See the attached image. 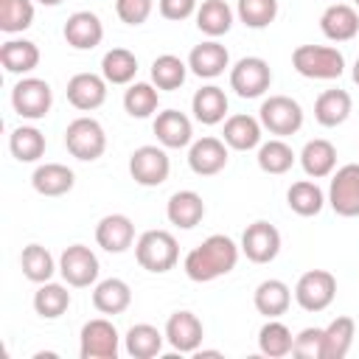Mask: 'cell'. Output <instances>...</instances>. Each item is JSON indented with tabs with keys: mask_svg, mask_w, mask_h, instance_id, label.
Segmentation results:
<instances>
[{
	"mask_svg": "<svg viewBox=\"0 0 359 359\" xmlns=\"http://www.w3.org/2000/svg\"><path fill=\"white\" fill-rule=\"evenodd\" d=\"M238 261V247L230 236H222V233H213L208 236L199 247H194L188 255H185V275L196 283H208V280H216L227 272H233Z\"/></svg>",
	"mask_w": 359,
	"mask_h": 359,
	"instance_id": "cell-1",
	"label": "cell"
},
{
	"mask_svg": "<svg viewBox=\"0 0 359 359\" xmlns=\"http://www.w3.org/2000/svg\"><path fill=\"white\" fill-rule=\"evenodd\" d=\"M292 65L306 79H339L345 70V56L331 45H297Z\"/></svg>",
	"mask_w": 359,
	"mask_h": 359,
	"instance_id": "cell-2",
	"label": "cell"
},
{
	"mask_svg": "<svg viewBox=\"0 0 359 359\" xmlns=\"http://www.w3.org/2000/svg\"><path fill=\"white\" fill-rule=\"evenodd\" d=\"M135 258L143 269H149L154 275L168 272V269H174V264L180 258L177 238L168 230H146L135 244Z\"/></svg>",
	"mask_w": 359,
	"mask_h": 359,
	"instance_id": "cell-3",
	"label": "cell"
},
{
	"mask_svg": "<svg viewBox=\"0 0 359 359\" xmlns=\"http://www.w3.org/2000/svg\"><path fill=\"white\" fill-rule=\"evenodd\" d=\"M65 146L76 160H98L107 149V135L104 126L95 118H76L65 129Z\"/></svg>",
	"mask_w": 359,
	"mask_h": 359,
	"instance_id": "cell-4",
	"label": "cell"
},
{
	"mask_svg": "<svg viewBox=\"0 0 359 359\" xmlns=\"http://www.w3.org/2000/svg\"><path fill=\"white\" fill-rule=\"evenodd\" d=\"M337 297V278L328 269H309L294 286V300L306 311H323Z\"/></svg>",
	"mask_w": 359,
	"mask_h": 359,
	"instance_id": "cell-5",
	"label": "cell"
},
{
	"mask_svg": "<svg viewBox=\"0 0 359 359\" xmlns=\"http://www.w3.org/2000/svg\"><path fill=\"white\" fill-rule=\"evenodd\" d=\"M11 104H14V112L20 118H28V121H39L50 112V104H53V90L45 79H22L14 84L11 90Z\"/></svg>",
	"mask_w": 359,
	"mask_h": 359,
	"instance_id": "cell-6",
	"label": "cell"
},
{
	"mask_svg": "<svg viewBox=\"0 0 359 359\" xmlns=\"http://www.w3.org/2000/svg\"><path fill=\"white\" fill-rule=\"evenodd\" d=\"M269 84H272V70L261 56H244L230 70V87L241 98H258L269 90Z\"/></svg>",
	"mask_w": 359,
	"mask_h": 359,
	"instance_id": "cell-7",
	"label": "cell"
},
{
	"mask_svg": "<svg viewBox=\"0 0 359 359\" xmlns=\"http://www.w3.org/2000/svg\"><path fill=\"white\" fill-rule=\"evenodd\" d=\"M261 126L269 129L272 135H294L303 126V109L294 98L289 95H269L261 104Z\"/></svg>",
	"mask_w": 359,
	"mask_h": 359,
	"instance_id": "cell-8",
	"label": "cell"
},
{
	"mask_svg": "<svg viewBox=\"0 0 359 359\" xmlns=\"http://www.w3.org/2000/svg\"><path fill=\"white\" fill-rule=\"evenodd\" d=\"M168 171H171V160L160 146H140L129 157V174L143 188L163 185L168 180Z\"/></svg>",
	"mask_w": 359,
	"mask_h": 359,
	"instance_id": "cell-9",
	"label": "cell"
},
{
	"mask_svg": "<svg viewBox=\"0 0 359 359\" xmlns=\"http://www.w3.org/2000/svg\"><path fill=\"white\" fill-rule=\"evenodd\" d=\"M328 202L337 216H345V219L359 216V163H348L337 168L328 188Z\"/></svg>",
	"mask_w": 359,
	"mask_h": 359,
	"instance_id": "cell-10",
	"label": "cell"
},
{
	"mask_svg": "<svg viewBox=\"0 0 359 359\" xmlns=\"http://www.w3.org/2000/svg\"><path fill=\"white\" fill-rule=\"evenodd\" d=\"M118 345L121 337L115 331V325L104 317H95L90 323H84L81 328V359H115L118 356Z\"/></svg>",
	"mask_w": 359,
	"mask_h": 359,
	"instance_id": "cell-11",
	"label": "cell"
},
{
	"mask_svg": "<svg viewBox=\"0 0 359 359\" xmlns=\"http://www.w3.org/2000/svg\"><path fill=\"white\" fill-rule=\"evenodd\" d=\"M59 272L67 280V286L84 289L98 280V258L84 244H70L59 258Z\"/></svg>",
	"mask_w": 359,
	"mask_h": 359,
	"instance_id": "cell-12",
	"label": "cell"
},
{
	"mask_svg": "<svg viewBox=\"0 0 359 359\" xmlns=\"http://www.w3.org/2000/svg\"><path fill=\"white\" fill-rule=\"evenodd\" d=\"M241 252L252 264H269L280 252V233L269 222H252L241 236Z\"/></svg>",
	"mask_w": 359,
	"mask_h": 359,
	"instance_id": "cell-13",
	"label": "cell"
},
{
	"mask_svg": "<svg viewBox=\"0 0 359 359\" xmlns=\"http://www.w3.org/2000/svg\"><path fill=\"white\" fill-rule=\"evenodd\" d=\"M202 337H205V328L194 311H174L165 323V339L180 353H196L202 345Z\"/></svg>",
	"mask_w": 359,
	"mask_h": 359,
	"instance_id": "cell-14",
	"label": "cell"
},
{
	"mask_svg": "<svg viewBox=\"0 0 359 359\" xmlns=\"http://www.w3.org/2000/svg\"><path fill=\"white\" fill-rule=\"evenodd\" d=\"M107 84L109 81L98 73H76L67 81V101L81 112L98 109L107 101Z\"/></svg>",
	"mask_w": 359,
	"mask_h": 359,
	"instance_id": "cell-15",
	"label": "cell"
},
{
	"mask_svg": "<svg viewBox=\"0 0 359 359\" xmlns=\"http://www.w3.org/2000/svg\"><path fill=\"white\" fill-rule=\"evenodd\" d=\"M188 165L199 177H213L227 165V143L219 137H199L191 143Z\"/></svg>",
	"mask_w": 359,
	"mask_h": 359,
	"instance_id": "cell-16",
	"label": "cell"
},
{
	"mask_svg": "<svg viewBox=\"0 0 359 359\" xmlns=\"http://www.w3.org/2000/svg\"><path fill=\"white\" fill-rule=\"evenodd\" d=\"M95 241L107 252H126L135 241V224L123 213H109L95 224Z\"/></svg>",
	"mask_w": 359,
	"mask_h": 359,
	"instance_id": "cell-17",
	"label": "cell"
},
{
	"mask_svg": "<svg viewBox=\"0 0 359 359\" xmlns=\"http://www.w3.org/2000/svg\"><path fill=\"white\" fill-rule=\"evenodd\" d=\"M65 39L76 50H93L104 39V25L93 11H76L65 22Z\"/></svg>",
	"mask_w": 359,
	"mask_h": 359,
	"instance_id": "cell-18",
	"label": "cell"
},
{
	"mask_svg": "<svg viewBox=\"0 0 359 359\" xmlns=\"http://www.w3.org/2000/svg\"><path fill=\"white\" fill-rule=\"evenodd\" d=\"M320 28L331 42H348L359 34V17L356 8L348 3H334L323 11L320 17Z\"/></svg>",
	"mask_w": 359,
	"mask_h": 359,
	"instance_id": "cell-19",
	"label": "cell"
},
{
	"mask_svg": "<svg viewBox=\"0 0 359 359\" xmlns=\"http://www.w3.org/2000/svg\"><path fill=\"white\" fill-rule=\"evenodd\" d=\"M230 65V53L222 42L216 39H208V42H199L191 56H188V67L199 76V79H216L224 73V67Z\"/></svg>",
	"mask_w": 359,
	"mask_h": 359,
	"instance_id": "cell-20",
	"label": "cell"
},
{
	"mask_svg": "<svg viewBox=\"0 0 359 359\" xmlns=\"http://www.w3.org/2000/svg\"><path fill=\"white\" fill-rule=\"evenodd\" d=\"M154 135H157V140H160L165 149H182V146L191 143L194 129H191V121H188L185 112H180V109H165V112H160V115L154 118Z\"/></svg>",
	"mask_w": 359,
	"mask_h": 359,
	"instance_id": "cell-21",
	"label": "cell"
},
{
	"mask_svg": "<svg viewBox=\"0 0 359 359\" xmlns=\"http://www.w3.org/2000/svg\"><path fill=\"white\" fill-rule=\"evenodd\" d=\"M165 216H168L171 224L182 227V230H191V227H196L202 222L205 202H202V196L196 191H177V194H171V199L165 205Z\"/></svg>",
	"mask_w": 359,
	"mask_h": 359,
	"instance_id": "cell-22",
	"label": "cell"
},
{
	"mask_svg": "<svg viewBox=\"0 0 359 359\" xmlns=\"http://www.w3.org/2000/svg\"><path fill=\"white\" fill-rule=\"evenodd\" d=\"M252 303H255L258 314H264V317L275 320V317H280V314H286V311H289L292 292H289V286H286L283 280L269 278V280H261V283H258Z\"/></svg>",
	"mask_w": 359,
	"mask_h": 359,
	"instance_id": "cell-23",
	"label": "cell"
},
{
	"mask_svg": "<svg viewBox=\"0 0 359 359\" xmlns=\"http://www.w3.org/2000/svg\"><path fill=\"white\" fill-rule=\"evenodd\" d=\"M300 165H303V171H306L309 177H314V180L328 177V174L334 171V165H337V149H334V143L325 140V137L309 140V143L303 146V151H300Z\"/></svg>",
	"mask_w": 359,
	"mask_h": 359,
	"instance_id": "cell-24",
	"label": "cell"
},
{
	"mask_svg": "<svg viewBox=\"0 0 359 359\" xmlns=\"http://www.w3.org/2000/svg\"><path fill=\"white\" fill-rule=\"evenodd\" d=\"M191 109H194V118L205 126H213L219 121H224V112H227V95L222 87L216 84H208L202 90L194 93L191 98Z\"/></svg>",
	"mask_w": 359,
	"mask_h": 359,
	"instance_id": "cell-25",
	"label": "cell"
},
{
	"mask_svg": "<svg viewBox=\"0 0 359 359\" xmlns=\"http://www.w3.org/2000/svg\"><path fill=\"white\" fill-rule=\"evenodd\" d=\"M132 303V289L121 278H107L93 289V306L101 314H121Z\"/></svg>",
	"mask_w": 359,
	"mask_h": 359,
	"instance_id": "cell-26",
	"label": "cell"
},
{
	"mask_svg": "<svg viewBox=\"0 0 359 359\" xmlns=\"http://www.w3.org/2000/svg\"><path fill=\"white\" fill-rule=\"evenodd\" d=\"M351 107H353V101L345 90H325L314 101V118L320 126H339L348 121Z\"/></svg>",
	"mask_w": 359,
	"mask_h": 359,
	"instance_id": "cell-27",
	"label": "cell"
},
{
	"mask_svg": "<svg viewBox=\"0 0 359 359\" xmlns=\"http://www.w3.org/2000/svg\"><path fill=\"white\" fill-rule=\"evenodd\" d=\"M224 143L236 151H247V149H255L261 143V123L252 118V115H230L224 121V132H222Z\"/></svg>",
	"mask_w": 359,
	"mask_h": 359,
	"instance_id": "cell-28",
	"label": "cell"
},
{
	"mask_svg": "<svg viewBox=\"0 0 359 359\" xmlns=\"http://www.w3.org/2000/svg\"><path fill=\"white\" fill-rule=\"evenodd\" d=\"M73 182H76L73 171L67 165H62V163H45L31 177L34 191L42 194V196H62V194H67L73 188Z\"/></svg>",
	"mask_w": 359,
	"mask_h": 359,
	"instance_id": "cell-29",
	"label": "cell"
},
{
	"mask_svg": "<svg viewBox=\"0 0 359 359\" xmlns=\"http://www.w3.org/2000/svg\"><path fill=\"white\" fill-rule=\"evenodd\" d=\"M0 65L6 73H31L39 65V48L31 39H8L0 45Z\"/></svg>",
	"mask_w": 359,
	"mask_h": 359,
	"instance_id": "cell-30",
	"label": "cell"
},
{
	"mask_svg": "<svg viewBox=\"0 0 359 359\" xmlns=\"http://www.w3.org/2000/svg\"><path fill=\"white\" fill-rule=\"evenodd\" d=\"M356 323L351 317H334L323 328V359H342L353 345Z\"/></svg>",
	"mask_w": 359,
	"mask_h": 359,
	"instance_id": "cell-31",
	"label": "cell"
},
{
	"mask_svg": "<svg viewBox=\"0 0 359 359\" xmlns=\"http://www.w3.org/2000/svg\"><path fill=\"white\" fill-rule=\"evenodd\" d=\"M233 25V11L224 0H202V6L196 8V28L202 34H208L210 39L227 34Z\"/></svg>",
	"mask_w": 359,
	"mask_h": 359,
	"instance_id": "cell-32",
	"label": "cell"
},
{
	"mask_svg": "<svg viewBox=\"0 0 359 359\" xmlns=\"http://www.w3.org/2000/svg\"><path fill=\"white\" fill-rule=\"evenodd\" d=\"M163 337L165 334H160L154 325H149V323H137V325H132L129 331H126V353L129 356H135V359H151V356H157L160 351H163Z\"/></svg>",
	"mask_w": 359,
	"mask_h": 359,
	"instance_id": "cell-33",
	"label": "cell"
},
{
	"mask_svg": "<svg viewBox=\"0 0 359 359\" xmlns=\"http://www.w3.org/2000/svg\"><path fill=\"white\" fill-rule=\"evenodd\" d=\"M137 73V56L126 48H112L101 59V76L109 84H129Z\"/></svg>",
	"mask_w": 359,
	"mask_h": 359,
	"instance_id": "cell-34",
	"label": "cell"
},
{
	"mask_svg": "<svg viewBox=\"0 0 359 359\" xmlns=\"http://www.w3.org/2000/svg\"><path fill=\"white\" fill-rule=\"evenodd\" d=\"M286 202L297 216H317L325 205V196L317 182L300 180V182H292V188L286 191Z\"/></svg>",
	"mask_w": 359,
	"mask_h": 359,
	"instance_id": "cell-35",
	"label": "cell"
},
{
	"mask_svg": "<svg viewBox=\"0 0 359 359\" xmlns=\"http://www.w3.org/2000/svg\"><path fill=\"white\" fill-rule=\"evenodd\" d=\"M20 266H22V275L34 283H48L56 272V264H53V255L42 247V244H28L22 247V255H20Z\"/></svg>",
	"mask_w": 359,
	"mask_h": 359,
	"instance_id": "cell-36",
	"label": "cell"
},
{
	"mask_svg": "<svg viewBox=\"0 0 359 359\" xmlns=\"http://www.w3.org/2000/svg\"><path fill=\"white\" fill-rule=\"evenodd\" d=\"M70 306V292L62 286V283H39V289L34 292V309L39 317L45 320H56L67 311Z\"/></svg>",
	"mask_w": 359,
	"mask_h": 359,
	"instance_id": "cell-37",
	"label": "cell"
},
{
	"mask_svg": "<svg viewBox=\"0 0 359 359\" xmlns=\"http://www.w3.org/2000/svg\"><path fill=\"white\" fill-rule=\"evenodd\" d=\"M8 149L20 163H34L45 154V135L36 126H17L8 137Z\"/></svg>",
	"mask_w": 359,
	"mask_h": 359,
	"instance_id": "cell-38",
	"label": "cell"
},
{
	"mask_svg": "<svg viewBox=\"0 0 359 359\" xmlns=\"http://www.w3.org/2000/svg\"><path fill=\"white\" fill-rule=\"evenodd\" d=\"M292 345H294V337H292V331L278 317L264 323V328L258 331V348H261L264 356L280 359V356L292 353Z\"/></svg>",
	"mask_w": 359,
	"mask_h": 359,
	"instance_id": "cell-39",
	"label": "cell"
},
{
	"mask_svg": "<svg viewBox=\"0 0 359 359\" xmlns=\"http://www.w3.org/2000/svg\"><path fill=\"white\" fill-rule=\"evenodd\" d=\"M185 76H188V65L174 53H163L151 62V81L157 90H177L182 87Z\"/></svg>",
	"mask_w": 359,
	"mask_h": 359,
	"instance_id": "cell-40",
	"label": "cell"
},
{
	"mask_svg": "<svg viewBox=\"0 0 359 359\" xmlns=\"http://www.w3.org/2000/svg\"><path fill=\"white\" fill-rule=\"evenodd\" d=\"M292 163H294V151L280 137L261 143V149H258V168L261 171H266V174H286L292 168Z\"/></svg>",
	"mask_w": 359,
	"mask_h": 359,
	"instance_id": "cell-41",
	"label": "cell"
},
{
	"mask_svg": "<svg viewBox=\"0 0 359 359\" xmlns=\"http://www.w3.org/2000/svg\"><path fill=\"white\" fill-rule=\"evenodd\" d=\"M157 87L149 84V81H135L126 93H123V109L132 115V118H149L154 109H157Z\"/></svg>",
	"mask_w": 359,
	"mask_h": 359,
	"instance_id": "cell-42",
	"label": "cell"
},
{
	"mask_svg": "<svg viewBox=\"0 0 359 359\" xmlns=\"http://www.w3.org/2000/svg\"><path fill=\"white\" fill-rule=\"evenodd\" d=\"M34 22L31 0H0V31L20 34Z\"/></svg>",
	"mask_w": 359,
	"mask_h": 359,
	"instance_id": "cell-43",
	"label": "cell"
},
{
	"mask_svg": "<svg viewBox=\"0 0 359 359\" xmlns=\"http://www.w3.org/2000/svg\"><path fill=\"white\" fill-rule=\"evenodd\" d=\"M278 17V0H238V20L247 28H266Z\"/></svg>",
	"mask_w": 359,
	"mask_h": 359,
	"instance_id": "cell-44",
	"label": "cell"
},
{
	"mask_svg": "<svg viewBox=\"0 0 359 359\" xmlns=\"http://www.w3.org/2000/svg\"><path fill=\"white\" fill-rule=\"evenodd\" d=\"M292 353L300 359H323V328H303L294 337Z\"/></svg>",
	"mask_w": 359,
	"mask_h": 359,
	"instance_id": "cell-45",
	"label": "cell"
},
{
	"mask_svg": "<svg viewBox=\"0 0 359 359\" xmlns=\"http://www.w3.org/2000/svg\"><path fill=\"white\" fill-rule=\"evenodd\" d=\"M115 11L126 25H140L151 14V0H115Z\"/></svg>",
	"mask_w": 359,
	"mask_h": 359,
	"instance_id": "cell-46",
	"label": "cell"
},
{
	"mask_svg": "<svg viewBox=\"0 0 359 359\" xmlns=\"http://www.w3.org/2000/svg\"><path fill=\"white\" fill-rule=\"evenodd\" d=\"M196 11V0H160V14L165 20H188Z\"/></svg>",
	"mask_w": 359,
	"mask_h": 359,
	"instance_id": "cell-47",
	"label": "cell"
},
{
	"mask_svg": "<svg viewBox=\"0 0 359 359\" xmlns=\"http://www.w3.org/2000/svg\"><path fill=\"white\" fill-rule=\"evenodd\" d=\"M353 81L359 84V59H356V65H353Z\"/></svg>",
	"mask_w": 359,
	"mask_h": 359,
	"instance_id": "cell-48",
	"label": "cell"
},
{
	"mask_svg": "<svg viewBox=\"0 0 359 359\" xmlns=\"http://www.w3.org/2000/svg\"><path fill=\"white\" fill-rule=\"evenodd\" d=\"M39 3H42V6H59L62 0H39Z\"/></svg>",
	"mask_w": 359,
	"mask_h": 359,
	"instance_id": "cell-49",
	"label": "cell"
},
{
	"mask_svg": "<svg viewBox=\"0 0 359 359\" xmlns=\"http://www.w3.org/2000/svg\"><path fill=\"white\" fill-rule=\"evenodd\" d=\"M353 3H356V6H359V0H353Z\"/></svg>",
	"mask_w": 359,
	"mask_h": 359,
	"instance_id": "cell-50",
	"label": "cell"
}]
</instances>
